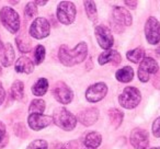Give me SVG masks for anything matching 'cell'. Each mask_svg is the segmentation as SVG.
<instances>
[{"mask_svg": "<svg viewBox=\"0 0 160 149\" xmlns=\"http://www.w3.org/2000/svg\"><path fill=\"white\" fill-rule=\"evenodd\" d=\"M88 53V47L85 42H81L73 49H69L67 45H62L58 51V58L66 67H72L85 60Z\"/></svg>", "mask_w": 160, "mask_h": 149, "instance_id": "1", "label": "cell"}, {"mask_svg": "<svg viewBox=\"0 0 160 149\" xmlns=\"http://www.w3.org/2000/svg\"><path fill=\"white\" fill-rule=\"evenodd\" d=\"M53 122L64 131H72L77 125V118L65 107H56L53 112Z\"/></svg>", "mask_w": 160, "mask_h": 149, "instance_id": "2", "label": "cell"}, {"mask_svg": "<svg viewBox=\"0 0 160 149\" xmlns=\"http://www.w3.org/2000/svg\"><path fill=\"white\" fill-rule=\"evenodd\" d=\"M0 21L10 33L16 34L20 30V17H19L18 12L12 8H1V10H0Z\"/></svg>", "mask_w": 160, "mask_h": 149, "instance_id": "3", "label": "cell"}, {"mask_svg": "<svg viewBox=\"0 0 160 149\" xmlns=\"http://www.w3.org/2000/svg\"><path fill=\"white\" fill-rule=\"evenodd\" d=\"M140 100H142V94L139 90L135 87H126L118 97V102L121 107L127 110L136 107L139 104Z\"/></svg>", "mask_w": 160, "mask_h": 149, "instance_id": "4", "label": "cell"}, {"mask_svg": "<svg viewBox=\"0 0 160 149\" xmlns=\"http://www.w3.org/2000/svg\"><path fill=\"white\" fill-rule=\"evenodd\" d=\"M56 16L60 23L65 25L71 24L76 19V6L70 1H62L57 6Z\"/></svg>", "mask_w": 160, "mask_h": 149, "instance_id": "5", "label": "cell"}, {"mask_svg": "<svg viewBox=\"0 0 160 149\" xmlns=\"http://www.w3.org/2000/svg\"><path fill=\"white\" fill-rule=\"evenodd\" d=\"M159 67L153 58L146 57L142 60L139 67H138V78L142 82H148L151 75H155L158 71Z\"/></svg>", "mask_w": 160, "mask_h": 149, "instance_id": "6", "label": "cell"}, {"mask_svg": "<svg viewBox=\"0 0 160 149\" xmlns=\"http://www.w3.org/2000/svg\"><path fill=\"white\" fill-rule=\"evenodd\" d=\"M30 35L36 40H42L49 35L51 25L45 18H36L30 27Z\"/></svg>", "mask_w": 160, "mask_h": 149, "instance_id": "7", "label": "cell"}, {"mask_svg": "<svg viewBox=\"0 0 160 149\" xmlns=\"http://www.w3.org/2000/svg\"><path fill=\"white\" fill-rule=\"evenodd\" d=\"M145 35L149 44L156 45L160 42V23L155 17H150L145 24Z\"/></svg>", "mask_w": 160, "mask_h": 149, "instance_id": "8", "label": "cell"}, {"mask_svg": "<svg viewBox=\"0 0 160 149\" xmlns=\"http://www.w3.org/2000/svg\"><path fill=\"white\" fill-rule=\"evenodd\" d=\"M53 96L59 103L69 104L73 98V92L65 82H57L53 88Z\"/></svg>", "mask_w": 160, "mask_h": 149, "instance_id": "9", "label": "cell"}, {"mask_svg": "<svg viewBox=\"0 0 160 149\" xmlns=\"http://www.w3.org/2000/svg\"><path fill=\"white\" fill-rule=\"evenodd\" d=\"M94 32H96V37L98 40L99 45L105 51L111 49V47L113 46L114 40L109 27H107L105 25H98Z\"/></svg>", "mask_w": 160, "mask_h": 149, "instance_id": "10", "label": "cell"}, {"mask_svg": "<svg viewBox=\"0 0 160 149\" xmlns=\"http://www.w3.org/2000/svg\"><path fill=\"white\" fill-rule=\"evenodd\" d=\"M129 140L135 149H146L149 144L148 133L145 129L134 128L129 136Z\"/></svg>", "mask_w": 160, "mask_h": 149, "instance_id": "11", "label": "cell"}, {"mask_svg": "<svg viewBox=\"0 0 160 149\" xmlns=\"http://www.w3.org/2000/svg\"><path fill=\"white\" fill-rule=\"evenodd\" d=\"M108 93V87L104 82H97L88 88L86 98L89 102L96 103L101 101Z\"/></svg>", "mask_w": 160, "mask_h": 149, "instance_id": "12", "label": "cell"}, {"mask_svg": "<svg viewBox=\"0 0 160 149\" xmlns=\"http://www.w3.org/2000/svg\"><path fill=\"white\" fill-rule=\"evenodd\" d=\"M52 122H53V118L51 116L43 115V114H30L28 117L29 126L33 131H41L51 125Z\"/></svg>", "mask_w": 160, "mask_h": 149, "instance_id": "13", "label": "cell"}, {"mask_svg": "<svg viewBox=\"0 0 160 149\" xmlns=\"http://www.w3.org/2000/svg\"><path fill=\"white\" fill-rule=\"evenodd\" d=\"M99 117V111L96 107H88V109L82 110L81 112H79L77 118L79 120V122L85 126H91L94 123L98 121Z\"/></svg>", "mask_w": 160, "mask_h": 149, "instance_id": "14", "label": "cell"}, {"mask_svg": "<svg viewBox=\"0 0 160 149\" xmlns=\"http://www.w3.org/2000/svg\"><path fill=\"white\" fill-rule=\"evenodd\" d=\"M112 16H113V19H114V21H115V23H118V24L129 27V25L132 24V22H133L131 13L123 7H114Z\"/></svg>", "mask_w": 160, "mask_h": 149, "instance_id": "15", "label": "cell"}, {"mask_svg": "<svg viewBox=\"0 0 160 149\" xmlns=\"http://www.w3.org/2000/svg\"><path fill=\"white\" fill-rule=\"evenodd\" d=\"M98 60L101 66L108 64V62H111L113 66H118L121 62V60H122V58H121V55L118 51L109 49V51H105V52H103L102 54H100Z\"/></svg>", "mask_w": 160, "mask_h": 149, "instance_id": "16", "label": "cell"}, {"mask_svg": "<svg viewBox=\"0 0 160 149\" xmlns=\"http://www.w3.org/2000/svg\"><path fill=\"white\" fill-rule=\"evenodd\" d=\"M14 70L19 73L30 75L34 70V62L27 56H21L20 58H18L16 65H14Z\"/></svg>", "mask_w": 160, "mask_h": 149, "instance_id": "17", "label": "cell"}, {"mask_svg": "<svg viewBox=\"0 0 160 149\" xmlns=\"http://www.w3.org/2000/svg\"><path fill=\"white\" fill-rule=\"evenodd\" d=\"M0 57H1V64L3 67H10L13 64L16 54H14L13 46L10 43H7L5 45V48H3L2 53L0 54Z\"/></svg>", "mask_w": 160, "mask_h": 149, "instance_id": "18", "label": "cell"}, {"mask_svg": "<svg viewBox=\"0 0 160 149\" xmlns=\"http://www.w3.org/2000/svg\"><path fill=\"white\" fill-rule=\"evenodd\" d=\"M101 142H102V136L98 132H91V133L87 134L83 139L85 146L89 149H97L101 145Z\"/></svg>", "mask_w": 160, "mask_h": 149, "instance_id": "19", "label": "cell"}, {"mask_svg": "<svg viewBox=\"0 0 160 149\" xmlns=\"http://www.w3.org/2000/svg\"><path fill=\"white\" fill-rule=\"evenodd\" d=\"M115 77L120 82H124V83H127L129 81H132L134 77V70L132 67L129 66H125L123 68L118 69L115 73Z\"/></svg>", "mask_w": 160, "mask_h": 149, "instance_id": "20", "label": "cell"}, {"mask_svg": "<svg viewBox=\"0 0 160 149\" xmlns=\"http://www.w3.org/2000/svg\"><path fill=\"white\" fill-rule=\"evenodd\" d=\"M16 43L17 46H18L19 51L22 52V53H29L31 51V41L28 37V35L22 32L16 37Z\"/></svg>", "mask_w": 160, "mask_h": 149, "instance_id": "21", "label": "cell"}, {"mask_svg": "<svg viewBox=\"0 0 160 149\" xmlns=\"http://www.w3.org/2000/svg\"><path fill=\"white\" fill-rule=\"evenodd\" d=\"M48 89V81L45 78H40L32 86V93L36 97H42L47 92Z\"/></svg>", "mask_w": 160, "mask_h": 149, "instance_id": "22", "label": "cell"}, {"mask_svg": "<svg viewBox=\"0 0 160 149\" xmlns=\"http://www.w3.org/2000/svg\"><path fill=\"white\" fill-rule=\"evenodd\" d=\"M11 96L14 100L21 101L24 97V83L20 80H16L11 86Z\"/></svg>", "mask_w": 160, "mask_h": 149, "instance_id": "23", "label": "cell"}, {"mask_svg": "<svg viewBox=\"0 0 160 149\" xmlns=\"http://www.w3.org/2000/svg\"><path fill=\"white\" fill-rule=\"evenodd\" d=\"M108 114H109V118H110L111 124L113 125L115 128L120 127L121 123H122V121H123V116H124L123 112L118 109H111V110H109V113Z\"/></svg>", "mask_w": 160, "mask_h": 149, "instance_id": "24", "label": "cell"}, {"mask_svg": "<svg viewBox=\"0 0 160 149\" xmlns=\"http://www.w3.org/2000/svg\"><path fill=\"white\" fill-rule=\"evenodd\" d=\"M83 5H85V9L88 14L89 20L91 21L92 23L98 22V11H97L96 3H94L93 1H85Z\"/></svg>", "mask_w": 160, "mask_h": 149, "instance_id": "25", "label": "cell"}, {"mask_svg": "<svg viewBox=\"0 0 160 149\" xmlns=\"http://www.w3.org/2000/svg\"><path fill=\"white\" fill-rule=\"evenodd\" d=\"M144 55H145V51L142 47H137V48L132 49V51H128L126 53L127 59L132 62H135V64L142 62L144 59Z\"/></svg>", "mask_w": 160, "mask_h": 149, "instance_id": "26", "label": "cell"}, {"mask_svg": "<svg viewBox=\"0 0 160 149\" xmlns=\"http://www.w3.org/2000/svg\"><path fill=\"white\" fill-rule=\"evenodd\" d=\"M45 101L41 100V99H35L31 102L29 107L30 114H43L45 110Z\"/></svg>", "mask_w": 160, "mask_h": 149, "instance_id": "27", "label": "cell"}, {"mask_svg": "<svg viewBox=\"0 0 160 149\" xmlns=\"http://www.w3.org/2000/svg\"><path fill=\"white\" fill-rule=\"evenodd\" d=\"M45 54H46V51H45V47L43 45H38L35 47V51H34V62H35L36 65L42 64L45 58Z\"/></svg>", "mask_w": 160, "mask_h": 149, "instance_id": "28", "label": "cell"}, {"mask_svg": "<svg viewBox=\"0 0 160 149\" xmlns=\"http://www.w3.org/2000/svg\"><path fill=\"white\" fill-rule=\"evenodd\" d=\"M38 13V6L35 5L34 1H31V2H28L27 6L24 8V14L28 19H32L33 17L36 16Z\"/></svg>", "mask_w": 160, "mask_h": 149, "instance_id": "29", "label": "cell"}, {"mask_svg": "<svg viewBox=\"0 0 160 149\" xmlns=\"http://www.w3.org/2000/svg\"><path fill=\"white\" fill-rule=\"evenodd\" d=\"M47 148H48V144H47L46 140L36 139V140H33V142L28 146L27 149H47Z\"/></svg>", "mask_w": 160, "mask_h": 149, "instance_id": "30", "label": "cell"}, {"mask_svg": "<svg viewBox=\"0 0 160 149\" xmlns=\"http://www.w3.org/2000/svg\"><path fill=\"white\" fill-rule=\"evenodd\" d=\"M152 135L157 138L160 137V116L152 123Z\"/></svg>", "mask_w": 160, "mask_h": 149, "instance_id": "31", "label": "cell"}, {"mask_svg": "<svg viewBox=\"0 0 160 149\" xmlns=\"http://www.w3.org/2000/svg\"><path fill=\"white\" fill-rule=\"evenodd\" d=\"M6 133H7L6 125L3 124V122H1V121H0V142H2V139L6 137Z\"/></svg>", "mask_w": 160, "mask_h": 149, "instance_id": "32", "label": "cell"}, {"mask_svg": "<svg viewBox=\"0 0 160 149\" xmlns=\"http://www.w3.org/2000/svg\"><path fill=\"white\" fill-rule=\"evenodd\" d=\"M5 99H6V91H5V89H3L2 83H1V81H0V105L3 103Z\"/></svg>", "mask_w": 160, "mask_h": 149, "instance_id": "33", "label": "cell"}, {"mask_svg": "<svg viewBox=\"0 0 160 149\" xmlns=\"http://www.w3.org/2000/svg\"><path fill=\"white\" fill-rule=\"evenodd\" d=\"M51 149H67V146H65L64 144L57 142V144H54L53 146L51 147Z\"/></svg>", "mask_w": 160, "mask_h": 149, "instance_id": "34", "label": "cell"}, {"mask_svg": "<svg viewBox=\"0 0 160 149\" xmlns=\"http://www.w3.org/2000/svg\"><path fill=\"white\" fill-rule=\"evenodd\" d=\"M124 3L126 6H128V7L133 8V9H135L136 6H137V1H129V0H126V1H125Z\"/></svg>", "mask_w": 160, "mask_h": 149, "instance_id": "35", "label": "cell"}, {"mask_svg": "<svg viewBox=\"0 0 160 149\" xmlns=\"http://www.w3.org/2000/svg\"><path fill=\"white\" fill-rule=\"evenodd\" d=\"M17 127H20V124H19V125H17ZM23 129H24V126H23V125L21 124V131H23ZM14 132H17L16 134H18V135L20 136V133H19V132H18V128H14Z\"/></svg>", "mask_w": 160, "mask_h": 149, "instance_id": "36", "label": "cell"}, {"mask_svg": "<svg viewBox=\"0 0 160 149\" xmlns=\"http://www.w3.org/2000/svg\"><path fill=\"white\" fill-rule=\"evenodd\" d=\"M35 5H40V6H45L47 3V1H34Z\"/></svg>", "mask_w": 160, "mask_h": 149, "instance_id": "37", "label": "cell"}, {"mask_svg": "<svg viewBox=\"0 0 160 149\" xmlns=\"http://www.w3.org/2000/svg\"><path fill=\"white\" fill-rule=\"evenodd\" d=\"M3 48H5V45H3V43H2V41H1V38H0V54L2 53V51H3Z\"/></svg>", "mask_w": 160, "mask_h": 149, "instance_id": "38", "label": "cell"}, {"mask_svg": "<svg viewBox=\"0 0 160 149\" xmlns=\"http://www.w3.org/2000/svg\"><path fill=\"white\" fill-rule=\"evenodd\" d=\"M156 53H157V54H158V55H159V56H160V46H159V47H158V48H157V49H156Z\"/></svg>", "mask_w": 160, "mask_h": 149, "instance_id": "39", "label": "cell"}, {"mask_svg": "<svg viewBox=\"0 0 160 149\" xmlns=\"http://www.w3.org/2000/svg\"><path fill=\"white\" fill-rule=\"evenodd\" d=\"M19 1H10V3H12V5H17Z\"/></svg>", "mask_w": 160, "mask_h": 149, "instance_id": "40", "label": "cell"}, {"mask_svg": "<svg viewBox=\"0 0 160 149\" xmlns=\"http://www.w3.org/2000/svg\"><path fill=\"white\" fill-rule=\"evenodd\" d=\"M1 75H2V67L0 66V76H1Z\"/></svg>", "mask_w": 160, "mask_h": 149, "instance_id": "41", "label": "cell"}, {"mask_svg": "<svg viewBox=\"0 0 160 149\" xmlns=\"http://www.w3.org/2000/svg\"><path fill=\"white\" fill-rule=\"evenodd\" d=\"M150 149H160V147H152V148H150Z\"/></svg>", "mask_w": 160, "mask_h": 149, "instance_id": "42", "label": "cell"}]
</instances>
